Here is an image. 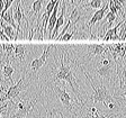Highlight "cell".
Listing matches in <instances>:
<instances>
[{"label": "cell", "instance_id": "obj_1", "mask_svg": "<svg viewBox=\"0 0 126 118\" xmlns=\"http://www.w3.org/2000/svg\"><path fill=\"white\" fill-rule=\"evenodd\" d=\"M72 62H73L72 59H70L69 63H65V50H64L60 56V68L56 71L54 81H59V80H61V81H66L70 84L71 88H72V91L76 94L77 100H79L80 102L84 103L81 94H80V91H79V90H80V87H79L78 81H77L76 76H74L73 72H72V69H71V63Z\"/></svg>", "mask_w": 126, "mask_h": 118}, {"label": "cell", "instance_id": "obj_2", "mask_svg": "<svg viewBox=\"0 0 126 118\" xmlns=\"http://www.w3.org/2000/svg\"><path fill=\"white\" fill-rule=\"evenodd\" d=\"M77 64H78L79 68L82 70V72L84 73L86 78L88 79V81H89L90 86H91L92 90H94V94L90 97V99H91L92 101H94V102H102V103H104V106H105L106 108H107L108 102L115 101L114 97L111 96V93L109 92V90L107 89V87H106L105 84L100 83L99 86H96V84H94V79H92L91 76L89 75V73L84 70L83 65H81V64H80V63H78V62H77Z\"/></svg>", "mask_w": 126, "mask_h": 118}, {"label": "cell", "instance_id": "obj_3", "mask_svg": "<svg viewBox=\"0 0 126 118\" xmlns=\"http://www.w3.org/2000/svg\"><path fill=\"white\" fill-rule=\"evenodd\" d=\"M51 89L55 92L56 97L60 99L61 103L66 108V110H68L69 113L73 114V115L76 116L77 107H76V105L73 103V101H72V98L70 97V94H69L68 91H66L65 87L63 86V88H60V87H58V86H51Z\"/></svg>", "mask_w": 126, "mask_h": 118}, {"label": "cell", "instance_id": "obj_4", "mask_svg": "<svg viewBox=\"0 0 126 118\" xmlns=\"http://www.w3.org/2000/svg\"><path fill=\"white\" fill-rule=\"evenodd\" d=\"M23 83H24V78H20L17 83L9 87L3 96L0 94V102L5 101V100H13V99H15V98H18L20 92L23 91V89H24Z\"/></svg>", "mask_w": 126, "mask_h": 118}, {"label": "cell", "instance_id": "obj_5", "mask_svg": "<svg viewBox=\"0 0 126 118\" xmlns=\"http://www.w3.org/2000/svg\"><path fill=\"white\" fill-rule=\"evenodd\" d=\"M115 71H116V73H117V66H116V63L114 61V63L110 62L109 64H100V66L97 69V74L100 78L106 79V80L110 81Z\"/></svg>", "mask_w": 126, "mask_h": 118}, {"label": "cell", "instance_id": "obj_6", "mask_svg": "<svg viewBox=\"0 0 126 118\" xmlns=\"http://www.w3.org/2000/svg\"><path fill=\"white\" fill-rule=\"evenodd\" d=\"M52 47H53L52 45L46 46V48L44 50V52L42 53V55H41L39 58H37V59H35V60L32 61L31 68H32V70H33V72H34V73H36L37 71H38L39 69H41L45 64L46 59H47V56H48V54H50V51H51V48H52Z\"/></svg>", "mask_w": 126, "mask_h": 118}, {"label": "cell", "instance_id": "obj_7", "mask_svg": "<svg viewBox=\"0 0 126 118\" xmlns=\"http://www.w3.org/2000/svg\"><path fill=\"white\" fill-rule=\"evenodd\" d=\"M108 8H109V6H108V1L105 3V6L101 8H99V9H97V11L94 14V16L91 17V19H90L89 24H88V27H89L90 29V36H94L91 33V28L92 26H94L96 23H98L99 20H101L102 18H104V16H105V13L108 10Z\"/></svg>", "mask_w": 126, "mask_h": 118}, {"label": "cell", "instance_id": "obj_8", "mask_svg": "<svg viewBox=\"0 0 126 118\" xmlns=\"http://www.w3.org/2000/svg\"><path fill=\"white\" fill-rule=\"evenodd\" d=\"M65 11H66V5H65V1L63 0L62 1V9H61V15L58 17L56 19V24L54 26V29H53V33H52V38H56L58 36V33H59V29L61 28V26L63 25L64 23V18H65Z\"/></svg>", "mask_w": 126, "mask_h": 118}, {"label": "cell", "instance_id": "obj_9", "mask_svg": "<svg viewBox=\"0 0 126 118\" xmlns=\"http://www.w3.org/2000/svg\"><path fill=\"white\" fill-rule=\"evenodd\" d=\"M87 51L89 55H94V56H100L104 53L108 51V46L101 44H90L87 45Z\"/></svg>", "mask_w": 126, "mask_h": 118}, {"label": "cell", "instance_id": "obj_10", "mask_svg": "<svg viewBox=\"0 0 126 118\" xmlns=\"http://www.w3.org/2000/svg\"><path fill=\"white\" fill-rule=\"evenodd\" d=\"M60 2H61V0H59L58 2L55 3L54 9H53L52 14L50 16V19H48V38H52L53 29H54V26H55V24H56V19H58V10H59Z\"/></svg>", "mask_w": 126, "mask_h": 118}, {"label": "cell", "instance_id": "obj_11", "mask_svg": "<svg viewBox=\"0 0 126 118\" xmlns=\"http://www.w3.org/2000/svg\"><path fill=\"white\" fill-rule=\"evenodd\" d=\"M6 64L2 66V73L3 76L7 81H9L11 84H15V81L13 79V73H14V68L13 65L10 64V61H9V58H5Z\"/></svg>", "mask_w": 126, "mask_h": 118}, {"label": "cell", "instance_id": "obj_12", "mask_svg": "<svg viewBox=\"0 0 126 118\" xmlns=\"http://www.w3.org/2000/svg\"><path fill=\"white\" fill-rule=\"evenodd\" d=\"M0 18L2 19L5 23L9 24V25H11L14 28H16V33H17V30H18V26L16 25L15 18H14V8H10V9H8L6 13H3L2 15L0 16ZM17 35H18V33H17Z\"/></svg>", "mask_w": 126, "mask_h": 118}, {"label": "cell", "instance_id": "obj_13", "mask_svg": "<svg viewBox=\"0 0 126 118\" xmlns=\"http://www.w3.org/2000/svg\"><path fill=\"white\" fill-rule=\"evenodd\" d=\"M72 6H73V9H72V13H71L70 17H69V20L71 21L72 26H73L74 29H76L77 23H78V21H80L81 19H83V18H82V14H81V11H80L81 6H80V7H77V6H74V3Z\"/></svg>", "mask_w": 126, "mask_h": 118}, {"label": "cell", "instance_id": "obj_14", "mask_svg": "<svg viewBox=\"0 0 126 118\" xmlns=\"http://www.w3.org/2000/svg\"><path fill=\"white\" fill-rule=\"evenodd\" d=\"M14 18H15V21L17 23V26H18L17 33H19L20 31V26H21V20H23V18H25L23 10H21V7H20V2H17L15 8H14Z\"/></svg>", "mask_w": 126, "mask_h": 118}, {"label": "cell", "instance_id": "obj_15", "mask_svg": "<svg viewBox=\"0 0 126 118\" xmlns=\"http://www.w3.org/2000/svg\"><path fill=\"white\" fill-rule=\"evenodd\" d=\"M0 26L2 27V30L5 31V34L9 37V39H14V41H15V39L18 38V35H17V33H15V29H14V27L11 26V25L5 24V21L1 19V20H0Z\"/></svg>", "mask_w": 126, "mask_h": 118}, {"label": "cell", "instance_id": "obj_16", "mask_svg": "<svg viewBox=\"0 0 126 118\" xmlns=\"http://www.w3.org/2000/svg\"><path fill=\"white\" fill-rule=\"evenodd\" d=\"M26 45L24 44H16L15 48H14V54L16 58H18L20 62H24L25 59V53H26Z\"/></svg>", "mask_w": 126, "mask_h": 118}, {"label": "cell", "instance_id": "obj_17", "mask_svg": "<svg viewBox=\"0 0 126 118\" xmlns=\"http://www.w3.org/2000/svg\"><path fill=\"white\" fill-rule=\"evenodd\" d=\"M44 1L45 0H35L34 2H33V5H32V13L31 14L38 16L39 11H41V9H42V7H43Z\"/></svg>", "mask_w": 126, "mask_h": 118}, {"label": "cell", "instance_id": "obj_18", "mask_svg": "<svg viewBox=\"0 0 126 118\" xmlns=\"http://www.w3.org/2000/svg\"><path fill=\"white\" fill-rule=\"evenodd\" d=\"M14 48H15V45L9 44V43L1 45V50L3 51L6 58H9V56H11L14 54Z\"/></svg>", "mask_w": 126, "mask_h": 118}, {"label": "cell", "instance_id": "obj_19", "mask_svg": "<svg viewBox=\"0 0 126 118\" xmlns=\"http://www.w3.org/2000/svg\"><path fill=\"white\" fill-rule=\"evenodd\" d=\"M81 5V3H80ZM102 6V0H91L90 2L86 3V5H81L82 8H86V7H90L92 8V9H99V8H101Z\"/></svg>", "mask_w": 126, "mask_h": 118}, {"label": "cell", "instance_id": "obj_20", "mask_svg": "<svg viewBox=\"0 0 126 118\" xmlns=\"http://www.w3.org/2000/svg\"><path fill=\"white\" fill-rule=\"evenodd\" d=\"M106 19H107V24H108V27L111 26L114 20H116V15L111 11H108L107 13V16H106Z\"/></svg>", "mask_w": 126, "mask_h": 118}, {"label": "cell", "instance_id": "obj_21", "mask_svg": "<svg viewBox=\"0 0 126 118\" xmlns=\"http://www.w3.org/2000/svg\"><path fill=\"white\" fill-rule=\"evenodd\" d=\"M74 34H76V29H74V30H72V31H69V33H65V34L63 35V36L61 37L59 41H64V42H68V41H70V39L74 36Z\"/></svg>", "mask_w": 126, "mask_h": 118}, {"label": "cell", "instance_id": "obj_22", "mask_svg": "<svg viewBox=\"0 0 126 118\" xmlns=\"http://www.w3.org/2000/svg\"><path fill=\"white\" fill-rule=\"evenodd\" d=\"M42 118H56L55 117V114L54 111H50V110H46V116Z\"/></svg>", "mask_w": 126, "mask_h": 118}, {"label": "cell", "instance_id": "obj_23", "mask_svg": "<svg viewBox=\"0 0 126 118\" xmlns=\"http://www.w3.org/2000/svg\"><path fill=\"white\" fill-rule=\"evenodd\" d=\"M8 106H9V102H7V103H5V105H2L1 107H0V118H2V117H1V116H2V113L7 110Z\"/></svg>", "mask_w": 126, "mask_h": 118}, {"label": "cell", "instance_id": "obj_24", "mask_svg": "<svg viewBox=\"0 0 126 118\" xmlns=\"http://www.w3.org/2000/svg\"><path fill=\"white\" fill-rule=\"evenodd\" d=\"M3 9H5V0H0V15L2 14Z\"/></svg>", "mask_w": 126, "mask_h": 118}, {"label": "cell", "instance_id": "obj_25", "mask_svg": "<svg viewBox=\"0 0 126 118\" xmlns=\"http://www.w3.org/2000/svg\"><path fill=\"white\" fill-rule=\"evenodd\" d=\"M118 1L122 3V6H123L124 9H125V8H126V0H118Z\"/></svg>", "mask_w": 126, "mask_h": 118}, {"label": "cell", "instance_id": "obj_26", "mask_svg": "<svg viewBox=\"0 0 126 118\" xmlns=\"http://www.w3.org/2000/svg\"><path fill=\"white\" fill-rule=\"evenodd\" d=\"M3 90H5V88H3V86L1 83H0V92L1 91H3Z\"/></svg>", "mask_w": 126, "mask_h": 118}, {"label": "cell", "instance_id": "obj_27", "mask_svg": "<svg viewBox=\"0 0 126 118\" xmlns=\"http://www.w3.org/2000/svg\"><path fill=\"white\" fill-rule=\"evenodd\" d=\"M121 97L122 98H126V92H123V93L121 94Z\"/></svg>", "mask_w": 126, "mask_h": 118}, {"label": "cell", "instance_id": "obj_28", "mask_svg": "<svg viewBox=\"0 0 126 118\" xmlns=\"http://www.w3.org/2000/svg\"><path fill=\"white\" fill-rule=\"evenodd\" d=\"M59 114H60V117L61 118H64V117H63V115H62V113H59Z\"/></svg>", "mask_w": 126, "mask_h": 118}, {"label": "cell", "instance_id": "obj_29", "mask_svg": "<svg viewBox=\"0 0 126 118\" xmlns=\"http://www.w3.org/2000/svg\"><path fill=\"white\" fill-rule=\"evenodd\" d=\"M70 1H71V3H72V5L74 3V0H70Z\"/></svg>", "mask_w": 126, "mask_h": 118}, {"label": "cell", "instance_id": "obj_30", "mask_svg": "<svg viewBox=\"0 0 126 118\" xmlns=\"http://www.w3.org/2000/svg\"><path fill=\"white\" fill-rule=\"evenodd\" d=\"M81 1H83V0H79V2H80V3H81Z\"/></svg>", "mask_w": 126, "mask_h": 118}]
</instances>
